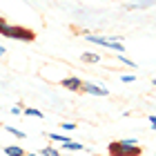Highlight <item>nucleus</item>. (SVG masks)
Segmentation results:
<instances>
[{
	"mask_svg": "<svg viewBox=\"0 0 156 156\" xmlns=\"http://www.w3.org/2000/svg\"><path fill=\"white\" fill-rule=\"evenodd\" d=\"M145 147L138 145L136 140L127 138V140H112L107 145V154L109 156H143Z\"/></svg>",
	"mask_w": 156,
	"mask_h": 156,
	"instance_id": "1",
	"label": "nucleus"
},
{
	"mask_svg": "<svg viewBox=\"0 0 156 156\" xmlns=\"http://www.w3.org/2000/svg\"><path fill=\"white\" fill-rule=\"evenodd\" d=\"M0 31H2L5 38H16L20 42H34L36 40V31L34 29H27V27H20V25H7L5 18H2V25H0Z\"/></svg>",
	"mask_w": 156,
	"mask_h": 156,
	"instance_id": "2",
	"label": "nucleus"
},
{
	"mask_svg": "<svg viewBox=\"0 0 156 156\" xmlns=\"http://www.w3.org/2000/svg\"><path fill=\"white\" fill-rule=\"evenodd\" d=\"M85 40L87 42H94V45H101V47H109V49H116V51H123V42H116V40H109V38H101V36H91V34H85Z\"/></svg>",
	"mask_w": 156,
	"mask_h": 156,
	"instance_id": "3",
	"label": "nucleus"
},
{
	"mask_svg": "<svg viewBox=\"0 0 156 156\" xmlns=\"http://www.w3.org/2000/svg\"><path fill=\"white\" fill-rule=\"evenodd\" d=\"M60 85H62L65 89H69V91L83 94V85H85V80H83V78H78V76H67V78H62V80H60Z\"/></svg>",
	"mask_w": 156,
	"mask_h": 156,
	"instance_id": "4",
	"label": "nucleus"
},
{
	"mask_svg": "<svg viewBox=\"0 0 156 156\" xmlns=\"http://www.w3.org/2000/svg\"><path fill=\"white\" fill-rule=\"evenodd\" d=\"M83 94H91V96H107V89H103V87H98V85H94V83H87V80H85V85H83Z\"/></svg>",
	"mask_w": 156,
	"mask_h": 156,
	"instance_id": "5",
	"label": "nucleus"
},
{
	"mask_svg": "<svg viewBox=\"0 0 156 156\" xmlns=\"http://www.w3.org/2000/svg\"><path fill=\"white\" fill-rule=\"evenodd\" d=\"M2 152H5L7 156H25V154H27L23 147H18V145H7Z\"/></svg>",
	"mask_w": 156,
	"mask_h": 156,
	"instance_id": "6",
	"label": "nucleus"
},
{
	"mask_svg": "<svg viewBox=\"0 0 156 156\" xmlns=\"http://www.w3.org/2000/svg\"><path fill=\"white\" fill-rule=\"evenodd\" d=\"M80 60H83V62H89V65H94V62L101 60V56H98V54H91V51H85V54L80 56Z\"/></svg>",
	"mask_w": 156,
	"mask_h": 156,
	"instance_id": "7",
	"label": "nucleus"
},
{
	"mask_svg": "<svg viewBox=\"0 0 156 156\" xmlns=\"http://www.w3.org/2000/svg\"><path fill=\"white\" fill-rule=\"evenodd\" d=\"M62 150L78 152V150H83V145H80V143H76V140H67V143H62Z\"/></svg>",
	"mask_w": 156,
	"mask_h": 156,
	"instance_id": "8",
	"label": "nucleus"
},
{
	"mask_svg": "<svg viewBox=\"0 0 156 156\" xmlns=\"http://www.w3.org/2000/svg\"><path fill=\"white\" fill-rule=\"evenodd\" d=\"M25 116H36V118H45V114H42L40 109H36V107H27V109H25Z\"/></svg>",
	"mask_w": 156,
	"mask_h": 156,
	"instance_id": "9",
	"label": "nucleus"
},
{
	"mask_svg": "<svg viewBox=\"0 0 156 156\" xmlns=\"http://www.w3.org/2000/svg\"><path fill=\"white\" fill-rule=\"evenodd\" d=\"M42 156H62L58 150H54V147H45V150H40Z\"/></svg>",
	"mask_w": 156,
	"mask_h": 156,
	"instance_id": "10",
	"label": "nucleus"
},
{
	"mask_svg": "<svg viewBox=\"0 0 156 156\" xmlns=\"http://www.w3.org/2000/svg\"><path fill=\"white\" fill-rule=\"evenodd\" d=\"M5 132H9V134H13L16 138H25L27 134L25 132H20V129H16V127H5Z\"/></svg>",
	"mask_w": 156,
	"mask_h": 156,
	"instance_id": "11",
	"label": "nucleus"
},
{
	"mask_svg": "<svg viewBox=\"0 0 156 156\" xmlns=\"http://www.w3.org/2000/svg\"><path fill=\"white\" fill-rule=\"evenodd\" d=\"M49 138L56 140V143H67L69 140V136H62V134H49Z\"/></svg>",
	"mask_w": 156,
	"mask_h": 156,
	"instance_id": "12",
	"label": "nucleus"
},
{
	"mask_svg": "<svg viewBox=\"0 0 156 156\" xmlns=\"http://www.w3.org/2000/svg\"><path fill=\"white\" fill-rule=\"evenodd\" d=\"M11 114H13V116H20V114H25L23 105H16V107H11Z\"/></svg>",
	"mask_w": 156,
	"mask_h": 156,
	"instance_id": "13",
	"label": "nucleus"
},
{
	"mask_svg": "<svg viewBox=\"0 0 156 156\" xmlns=\"http://www.w3.org/2000/svg\"><path fill=\"white\" fill-rule=\"evenodd\" d=\"M62 129H67V132H74L76 129V123H60Z\"/></svg>",
	"mask_w": 156,
	"mask_h": 156,
	"instance_id": "14",
	"label": "nucleus"
},
{
	"mask_svg": "<svg viewBox=\"0 0 156 156\" xmlns=\"http://www.w3.org/2000/svg\"><path fill=\"white\" fill-rule=\"evenodd\" d=\"M120 80H123V83H134V80H136V76H132V74H125L123 78H120Z\"/></svg>",
	"mask_w": 156,
	"mask_h": 156,
	"instance_id": "15",
	"label": "nucleus"
},
{
	"mask_svg": "<svg viewBox=\"0 0 156 156\" xmlns=\"http://www.w3.org/2000/svg\"><path fill=\"white\" fill-rule=\"evenodd\" d=\"M120 60H123L125 65H129V67H136V62H134V60H129V58H125V56H120Z\"/></svg>",
	"mask_w": 156,
	"mask_h": 156,
	"instance_id": "16",
	"label": "nucleus"
},
{
	"mask_svg": "<svg viewBox=\"0 0 156 156\" xmlns=\"http://www.w3.org/2000/svg\"><path fill=\"white\" fill-rule=\"evenodd\" d=\"M150 125H152V129L156 132V114H150Z\"/></svg>",
	"mask_w": 156,
	"mask_h": 156,
	"instance_id": "17",
	"label": "nucleus"
},
{
	"mask_svg": "<svg viewBox=\"0 0 156 156\" xmlns=\"http://www.w3.org/2000/svg\"><path fill=\"white\" fill-rule=\"evenodd\" d=\"M25 156H38V154H25Z\"/></svg>",
	"mask_w": 156,
	"mask_h": 156,
	"instance_id": "18",
	"label": "nucleus"
},
{
	"mask_svg": "<svg viewBox=\"0 0 156 156\" xmlns=\"http://www.w3.org/2000/svg\"><path fill=\"white\" fill-rule=\"evenodd\" d=\"M152 83H154V85H156V78H154V80H152Z\"/></svg>",
	"mask_w": 156,
	"mask_h": 156,
	"instance_id": "19",
	"label": "nucleus"
},
{
	"mask_svg": "<svg viewBox=\"0 0 156 156\" xmlns=\"http://www.w3.org/2000/svg\"><path fill=\"white\" fill-rule=\"evenodd\" d=\"M105 156H109V154H105Z\"/></svg>",
	"mask_w": 156,
	"mask_h": 156,
	"instance_id": "20",
	"label": "nucleus"
},
{
	"mask_svg": "<svg viewBox=\"0 0 156 156\" xmlns=\"http://www.w3.org/2000/svg\"><path fill=\"white\" fill-rule=\"evenodd\" d=\"M2 156H7V154H2Z\"/></svg>",
	"mask_w": 156,
	"mask_h": 156,
	"instance_id": "21",
	"label": "nucleus"
}]
</instances>
